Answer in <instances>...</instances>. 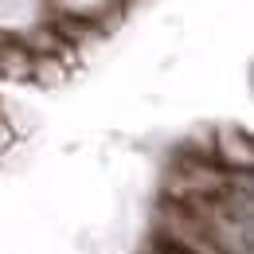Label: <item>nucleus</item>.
<instances>
[{
    "instance_id": "nucleus-2",
    "label": "nucleus",
    "mask_w": 254,
    "mask_h": 254,
    "mask_svg": "<svg viewBox=\"0 0 254 254\" xmlns=\"http://www.w3.org/2000/svg\"><path fill=\"white\" fill-rule=\"evenodd\" d=\"M0 74H8V78H24V74H32V59L24 55V51H0Z\"/></svg>"
},
{
    "instance_id": "nucleus-1",
    "label": "nucleus",
    "mask_w": 254,
    "mask_h": 254,
    "mask_svg": "<svg viewBox=\"0 0 254 254\" xmlns=\"http://www.w3.org/2000/svg\"><path fill=\"white\" fill-rule=\"evenodd\" d=\"M219 157L227 160V164H235V160H239V168L247 172V168H251V141H247V133L223 126L219 129Z\"/></svg>"
},
{
    "instance_id": "nucleus-3",
    "label": "nucleus",
    "mask_w": 254,
    "mask_h": 254,
    "mask_svg": "<svg viewBox=\"0 0 254 254\" xmlns=\"http://www.w3.org/2000/svg\"><path fill=\"white\" fill-rule=\"evenodd\" d=\"M12 137H16V129H12V122H8L4 114H0V153H4L8 145H12Z\"/></svg>"
}]
</instances>
